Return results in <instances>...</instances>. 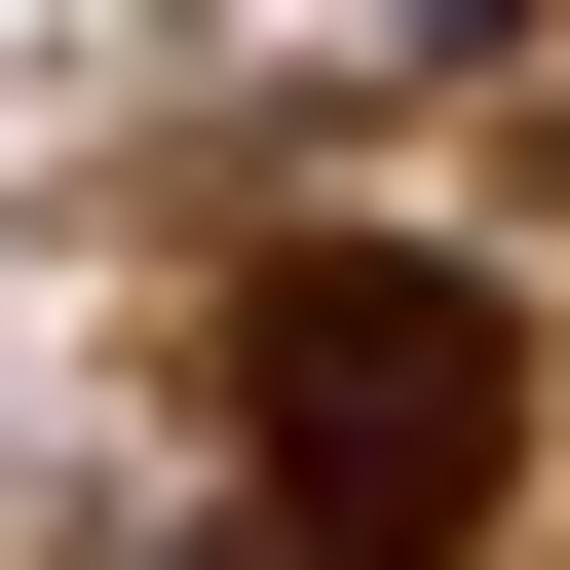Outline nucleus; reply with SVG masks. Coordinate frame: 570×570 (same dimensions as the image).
Returning <instances> with one entry per match:
<instances>
[{
	"label": "nucleus",
	"mask_w": 570,
	"mask_h": 570,
	"mask_svg": "<svg viewBox=\"0 0 570 570\" xmlns=\"http://www.w3.org/2000/svg\"><path fill=\"white\" fill-rule=\"evenodd\" d=\"M228 419H266V570H456L494 456H532V343H494V266L305 228V266L228 305Z\"/></svg>",
	"instance_id": "1"
}]
</instances>
